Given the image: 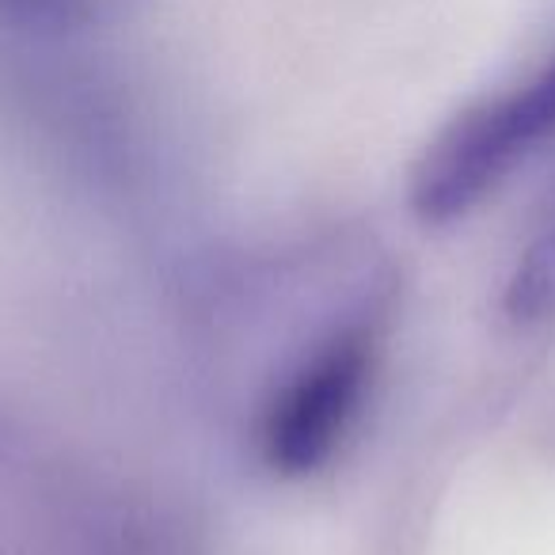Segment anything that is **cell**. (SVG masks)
Listing matches in <instances>:
<instances>
[{"label":"cell","instance_id":"obj_1","mask_svg":"<svg viewBox=\"0 0 555 555\" xmlns=\"http://www.w3.org/2000/svg\"><path fill=\"white\" fill-rule=\"evenodd\" d=\"M388 312V294H365L270 385L255 418V449L274 476L301 479L335 461L370 403Z\"/></svg>","mask_w":555,"mask_h":555},{"label":"cell","instance_id":"obj_2","mask_svg":"<svg viewBox=\"0 0 555 555\" xmlns=\"http://www.w3.org/2000/svg\"><path fill=\"white\" fill-rule=\"evenodd\" d=\"M547 145H555V47L426 141L408 179L411 214L423 224L461 221Z\"/></svg>","mask_w":555,"mask_h":555},{"label":"cell","instance_id":"obj_3","mask_svg":"<svg viewBox=\"0 0 555 555\" xmlns=\"http://www.w3.org/2000/svg\"><path fill=\"white\" fill-rule=\"evenodd\" d=\"M502 309L517 324H537V320L555 317V209L529 240V247L517 255L506 278Z\"/></svg>","mask_w":555,"mask_h":555},{"label":"cell","instance_id":"obj_4","mask_svg":"<svg viewBox=\"0 0 555 555\" xmlns=\"http://www.w3.org/2000/svg\"><path fill=\"white\" fill-rule=\"evenodd\" d=\"M126 0H0V20L35 31H69L122 9Z\"/></svg>","mask_w":555,"mask_h":555}]
</instances>
